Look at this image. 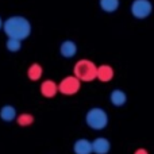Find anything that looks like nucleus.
Returning a JSON list of instances; mask_svg holds the SVG:
<instances>
[{"instance_id":"nucleus-10","label":"nucleus","mask_w":154,"mask_h":154,"mask_svg":"<svg viewBox=\"0 0 154 154\" xmlns=\"http://www.w3.org/2000/svg\"><path fill=\"white\" fill-rule=\"evenodd\" d=\"M18 116V112H16V108L11 104H5L0 108V119L5 123H11L16 119Z\"/></svg>"},{"instance_id":"nucleus-11","label":"nucleus","mask_w":154,"mask_h":154,"mask_svg":"<svg viewBox=\"0 0 154 154\" xmlns=\"http://www.w3.org/2000/svg\"><path fill=\"white\" fill-rule=\"evenodd\" d=\"M114 69L109 65H101V66H97V75H96V79L100 80L101 82H108L114 79Z\"/></svg>"},{"instance_id":"nucleus-14","label":"nucleus","mask_w":154,"mask_h":154,"mask_svg":"<svg viewBox=\"0 0 154 154\" xmlns=\"http://www.w3.org/2000/svg\"><path fill=\"white\" fill-rule=\"evenodd\" d=\"M16 123H18V126H20V127H29V126H31L32 123H34V115L32 114H29V112H23V114L18 115L16 116Z\"/></svg>"},{"instance_id":"nucleus-13","label":"nucleus","mask_w":154,"mask_h":154,"mask_svg":"<svg viewBox=\"0 0 154 154\" xmlns=\"http://www.w3.org/2000/svg\"><path fill=\"white\" fill-rule=\"evenodd\" d=\"M42 75H43V68L38 62H34V64H31L27 68V77H29L30 81H38V80H41Z\"/></svg>"},{"instance_id":"nucleus-7","label":"nucleus","mask_w":154,"mask_h":154,"mask_svg":"<svg viewBox=\"0 0 154 154\" xmlns=\"http://www.w3.org/2000/svg\"><path fill=\"white\" fill-rule=\"evenodd\" d=\"M111 150V143L104 137H97L92 141V152L95 154H108Z\"/></svg>"},{"instance_id":"nucleus-2","label":"nucleus","mask_w":154,"mask_h":154,"mask_svg":"<svg viewBox=\"0 0 154 154\" xmlns=\"http://www.w3.org/2000/svg\"><path fill=\"white\" fill-rule=\"evenodd\" d=\"M96 75H97V66L89 60H80L73 68V76H76L81 82L93 81L96 79Z\"/></svg>"},{"instance_id":"nucleus-3","label":"nucleus","mask_w":154,"mask_h":154,"mask_svg":"<svg viewBox=\"0 0 154 154\" xmlns=\"http://www.w3.org/2000/svg\"><path fill=\"white\" fill-rule=\"evenodd\" d=\"M85 123L92 130H103L108 125V115L103 108L93 107L85 115Z\"/></svg>"},{"instance_id":"nucleus-8","label":"nucleus","mask_w":154,"mask_h":154,"mask_svg":"<svg viewBox=\"0 0 154 154\" xmlns=\"http://www.w3.org/2000/svg\"><path fill=\"white\" fill-rule=\"evenodd\" d=\"M60 54L64 58H73L77 54V45L76 42L70 39H66L60 45Z\"/></svg>"},{"instance_id":"nucleus-5","label":"nucleus","mask_w":154,"mask_h":154,"mask_svg":"<svg viewBox=\"0 0 154 154\" xmlns=\"http://www.w3.org/2000/svg\"><path fill=\"white\" fill-rule=\"evenodd\" d=\"M153 11V4L149 0H134L131 4V14L137 19H146Z\"/></svg>"},{"instance_id":"nucleus-16","label":"nucleus","mask_w":154,"mask_h":154,"mask_svg":"<svg viewBox=\"0 0 154 154\" xmlns=\"http://www.w3.org/2000/svg\"><path fill=\"white\" fill-rule=\"evenodd\" d=\"M5 49L10 53H18L22 49V41L14 39V38H7V41H5Z\"/></svg>"},{"instance_id":"nucleus-4","label":"nucleus","mask_w":154,"mask_h":154,"mask_svg":"<svg viewBox=\"0 0 154 154\" xmlns=\"http://www.w3.org/2000/svg\"><path fill=\"white\" fill-rule=\"evenodd\" d=\"M81 88V81L76 76H66L60 81L58 84V92L65 96L76 95Z\"/></svg>"},{"instance_id":"nucleus-1","label":"nucleus","mask_w":154,"mask_h":154,"mask_svg":"<svg viewBox=\"0 0 154 154\" xmlns=\"http://www.w3.org/2000/svg\"><path fill=\"white\" fill-rule=\"evenodd\" d=\"M3 31L7 35V38L24 41L31 35L32 26L26 16L12 15L3 22Z\"/></svg>"},{"instance_id":"nucleus-18","label":"nucleus","mask_w":154,"mask_h":154,"mask_svg":"<svg viewBox=\"0 0 154 154\" xmlns=\"http://www.w3.org/2000/svg\"><path fill=\"white\" fill-rule=\"evenodd\" d=\"M3 22H4V20H3L2 16H0V30H3Z\"/></svg>"},{"instance_id":"nucleus-6","label":"nucleus","mask_w":154,"mask_h":154,"mask_svg":"<svg viewBox=\"0 0 154 154\" xmlns=\"http://www.w3.org/2000/svg\"><path fill=\"white\" fill-rule=\"evenodd\" d=\"M39 91H41V95L46 99H51L58 93V84L53 80H45L42 81L39 87Z\"/></svg>"},{"instance_id":"nucleus-15","label":"nucleus","mask_w":154,"mask_h":154,"mask_svg":"<svg viewBox=\"0 0 154 154\" xmlns=\"http://www.w3.org/2000/svg\"><path fill=\"white\" fill-rule=\"evenodd\" d=\"M100 8L107 14L115 12L119 8V0H100Z\"/></svg>"},{"instance_id":"nucleus-12","label":"nucleus","mask_w":154,"mask_h":154,"mask_svg":"<svg viewBox=\"0 0 154 154\" xmlns=\"http://www.w3.org/2000/svg\"><path fill=\"white\" fill-rule=\"evenodd\" d=\"M109 101H111V104L115 107H122V106H125L126 101H127V95L120 89H114L109 93Z\"/></svg>"},{"instance_id":"nucleus-17","label":"nucleus","mask_w":154,"mask_h":154,"mask_svg":"<svg viewBox=\"0 0 154 154\" xmlns=\"http://www.w3.org/2000/svg\"><path fill=\"white\" fill-rule=\"evenodd\" d=\"M134 154H149V153H147L146 149H138V150H135Z\"/></svg>"},{"instance_id":"nucleus-9","label":"nucleus","mask_w":154,"mask_h":154,"mask_svg":"<svg viewBox=\"0 0 154 154\" xmlns=\"http://www.w3.org/2000/svg\"><path fill=\"white\" fill-rule=\"evenodd\" d=\"M73 152L75 154H92V142L87 138L77 139L73 145Z\"/></svg>"}]
</instances>
